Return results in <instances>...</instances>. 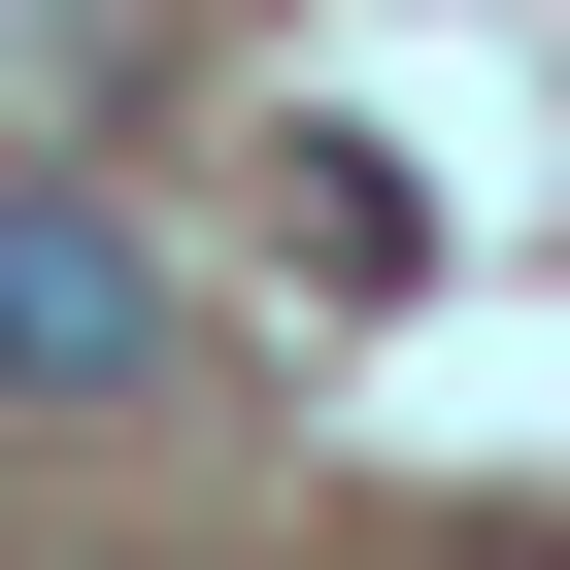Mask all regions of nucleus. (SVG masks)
<instances>
[{
	"label": "nucleus",
	"instance_id": "f257e3e1",
	"mask_svg": "<svg viewBox=\"0 0 570 570\" xmlns=\"http://www.w3.org/2000/svg\"><path fill=\"white\" fill-rule=\"evenodd\" d=\"M0 403H35V436L168 403V268H135V202H101V168H0Z\"/></svg>",
	"mask_w": 570,
	"mask_h": 570
},
{
	"label": "nucleus",
	"instance_id": "f03ea898",
	"mask_svg": "<svg viewBox=\"0 0 570 570\" xmlns=\"http://www.w3.org/2000/svg\"><path fill=\"white\" fill-rule=\"evenodd\" d=\"M101 101H135V0H0V168H68Z\"/></svg>",
	"mask_w": 570,
	"mask_h": 570
}]
</instances>
